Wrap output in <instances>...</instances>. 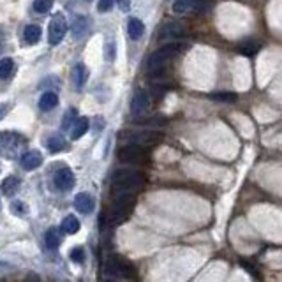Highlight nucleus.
<instances>
[{"label":"nucleus","mask_w":282,"mask_h":282,"mask_svg":"<svg viewBox=\"0 0 282 282\" xmlns=\"http://www.w3.org/2000/svg\"><path fill=\"white\" fill-rule=\"evenodd\" d=\"M113 193L116 196L120 194H134L143 187L145 176L132 170H119L113 175Z\"/></svg>","instance_id":"obj_1"},{"label":"nucleus","mask_w":282,"mask_h":282,"mask_svg":"<svg viewBox=\"0 0 282 282\" xmlns=\"http://www.w3.org/2000/svg\"><path fill=\"white\" fill-rule=\"evenodd\" d=\"M136 199L132 194H120L119 198L115 199V203H113V208L109 214H103L99 217V226L101 229L106 228V222H109V224H120V222H124L125 219L131 215V210L132 206H134Z\"/></svg>","instance_id":"obj_2"},{"label":"nucleus","mask_w":282,"mask_h":282,"mask_svg":"<svg viewBox=\"0 0 282 282\" xmlns=\"http://www.w3.org/2000/svg\"><path fill=\"white\" fill-rule=\"evenodd\" d=\"M187 48H189V46L183 44V42H170V44H164L162 48H159L157 52H154L150 55V58H148V70H150V73H160L175 55H178L180 52H185Z\"/></svg>","instance_id":"obj_3"},{"label":"nucleus","mask_w":282,"mask_h":282,"mask_svg":"<svg viewBox=\"0 0 282 282\" xmlns=\"http://www.w3.org/2000/svg\"><path fill=\"white\" fill-rule=\"evenodd\" d=\"M119 159L124 160V162H131V164H143L148 160V154H147V150H145V147L127 143L119 150Z\"/></svg>","instance_id":"obj_4"},{"label":"nucleus","mask_w":282,"mask_h":282,"mask_svg":"<svg viewBox=\"0 0 282 282\" xmlns=\"http://www.w3.org/2000/svg\"><path fill=\"white\" fill-rule=\"evenodd\" d=\"M65 32H67V21H65L64 14H55L50 21L48 27V41L52 46H57L62 42V39L65 37Z\"/></svg>","instance_id":"obj_5"},{"label":"nucleus","mask_w":282,"mask_h":282,"mask_svg":"<svg viewBox=\"0 0 282 282\" xmlns=\"http://www.w3.org/2000/svg\"><path fill=\"white\" fill-rule=\"evenodd\" d=\"M162 139V132L157 131H139L134 132V134H129L127 143L132 145H139V147H150V145H155Z\"/></svg>","instance_id":"obj_6"},{"label":"nucleus","mask_w":282,"mask_h":282,"mask_svg":"<svg viewBox=\"0 0 282 282\" xmlns=\"http://www.w3.org/2000/svg\"><path fill=\"white\" fill-rule=\"evenodd\" d=\"M148 109H150V101H148V96L147 92H143V90H138V92L134 93V97H132L131 101V113L132 116H136V119H141V116H147Z\"/></svg>","instance_id":"obj_7"},{"label":"nucleus","mask_w":282,"mask_h":282,"mask_svg":"<svg viewBox=\"0 0 282 282\" xmlns=\"http://www.w3.org/2000/svg\"><path fill=\"white\" fill-rule=\"evenodd\" d=\"M74 183H76V176H74V173L69 168H62V170H58L55 173V185L60 191H64V193L73 189Z\"/></svg>","instance_id":"obj_8"},{"label":"nucleus","mask_w":282,"mask_h":282,"mask_svg":"<svg viewBox=\"0 0 282 282\" xmlns=\"http://www.w3.org/2000/svg\"><path fill=\"white\" fill-rule=\"evenodd\" d=\"M104 272H106V275L111 277V279H120V277H129L131 268H129V266L125 263H122L120 260L113 257V260H109L108 263H106Z\"/></svg>","instance_id":"obj_9"},{"label":"nucleus","mask_w":282,"mask_h":282,"mask_svg":"<svg viewBox=\"0 0 282 282\" xmlns=\"http://www.w3.org/2000/svg\"><path fill=\"white\" fill-rule=\"evenodd\" d=\"M74 208L80 212V214L88 215V214H92L93 208H96V199H93V196L88 193H80L74 198Z\"/></svg>","instance_id":"obj_10"},{"label":"nucleus","mask_w":282,"mask_h":282,"mask_svg":"<svg viewBox=\"0 0 282 282\" xmlns=\"http://www.w3.org/2000/svg\"><path fill=\"white\" fill-rule=\"evenodd\" d=\"M42 164V155L41 152L37 150H30V152H25V154L21 155V166L25 168V170H35V168H39Z\"/></svg>","instance_id":"obj_11"},{"label":"nucleus","mask_w":282,"mask_h":282,"mask_svg":"<svg viewBox=\"0 0 282 282\" xmlns=\"http://www.w3.org/2000/svg\"><path fill=\"white\" fill-rule=\"evenodd\" d=\"M70 78H73L74 87H76L78 90H81V88H83V85L87 83V80H88V69H87V65L78 64L76 67L73 69V74H70Z\"/></svg>","instance_id":"obj_12"},{"label":"nucleus","mask_w":282,"mask_h":282,"mask_svg":"<svg viewBox=\"0 0 282 282\" xmlns=\"http://www.w3.org/2000/svg\"><path fill=\"white\" fill-rule=\"evenodd\" d=\"M182 30H183V27L180 25L178 21H168L166 25L160 29L159 39L160 41H162V39H175V37H178V35L182 34Z\"/></svg>","instance_id":"obj_13"},{"label":"nucleus","mask_w":282,"mask_h":282,"mask_svg":"<svg viewBox=\"0 0 282 282\" xmlns=\"http://www.w3.org/2000/svg\"><path fill=\"white\" fill-rule=\"evenodd\" d=\"M90 29V21L85 16H76L73 21V35L76 39H81L83 35H87Z\"/></svg>","instance_id":"obj_14"},{"label":"nucleus","mask_w":282,"mask_h":282,"mask_svg":"<svg viewBox=\"0 0 282 282\" xmlns=\"http://www.w3.org/2000/svg\"><path fill=\"white\" fill-rule=\"evenodd\" d=\"M19 185H21V182H19V178L16 176H7V178L2 180V194L4 196H14L19 191Z\"/></svg>","instance_id":"obj_15"},{"label":"nucleus","mask_w":282,"mask_h":282,"mask_svg":"<svg viewBox=\"0 0 282 282\" xmlns=\"http://www.w3.org/2000/svg\"><path fill=\"white\" fill-rule=\"evenodd\" d=\"M18 147V136L13 132H0V152H9Z\"/></svg>","instance_id":"obj_16"},{"label":"nucleus","mask_w":282,"mask_h":282,"mask_svg":"<svg viewBox=\"0 0 282 282\" xmlns=\"http://www.w3.org/2000/svg\"><path fill=\"white\" fill-rule=\"evenodd\" d=\"M88 127H90L88 119H76V122H74L73 127H70V138L80 139L83 134H87Z\"/></svg>","instance_id":"obj_17"},{"label":"nucleus","mask_w":282,"mask_h":282,"mask_svg":"<svg viewBox=\"0 0 282 282\" xmlns=\"http://www.w3.org/2000/svg\"><path fill=\"white\" fill-rule=\"evenodd\" d=\"M127 34L131 39H134V41H138L141 35L145 34V25L139 21L138 18H131L127 23Z\"/></svg>","instance_id":"obj_18"},{"label":"nucleus","mask_w":282,"mask_h":282,"mask_svg":"<svg viewBox=\"0 0 282 282\" xmlns=\"http://www.w3.org/2000/svg\"><path fill=\"white\" fill-rule=\"evenodd\" d=\"M44 242H46V247H48V249L55 250V249H58L62 244V234L58 233L57 228H50L44 234Z\"/></svg>","instance_id":"obj_19"},{"label":"nucleus","mask_w":282,"mask_h":282,"mask_svg":"<svg viewBox=\"0 0 282 282\" xmlns=\"http://www.w3.org/2000/svg\"><path fill=\"white\" fill-rule=\"evenodd\" d=\"M57 104H58V97L55 92H44L41 96V99H39V108H41L42 111H50V109H53Z\"/></svg>","instance_id":"obj_20"},{"label":"nucleus","mask_w":282,"mask_h":282,"mask_svg":"<svg viewBox=\"0 0 282 282\" xmlns=\"http://www.w3.org/2000/svg\"><path fill=\"white\" fill-rule=\"evenodd\" d=\"M41 35H42V30L39 25H27L25 32H23V37H25V41L29 42V44H35V42L41 39Z\"/></svg>","instance_id":"obj_21"},{"label":"nucleus","mask_w":282,"mask_h":282,"mask_svg":"<svg viewBox=\"0 0 282 282\" xmlns=\"http://www.w3.org/2000/svg\"><path fill=\"white\" fill-rule=\"evenodd\" d=\"M14 73V62L11 57L0 58V80H7Z\"/></svg>","instance_id":"obj_22"},{"label":"nucleus","mask_w":282,"mask_h":282,"mask_svg":"<svg viewBox=\"0 0 282 282\" xmlns=\"http://www.w3.org/2000/svg\"><path fill=\"white\" fill-rule=\"evenodd\" d=\"M48 150L53 152V154H58V152L65 150V139L62 138L60 134L50 136V139H48Z\"/></svg>","instance_id":"obj_23"},{"label":"nucleus","mask_w":282,"mask_h":282,"mask_svg":"<svg viewBox=\"0 0 282 282\" xmlns=\"http://www.w3.org/2000/svg\"><path fill=\"white\" fill-rule=\"evenodd\" d=\"M62 229L69 234H76L78 231H80V221H78V217H74V215L65 217L64 222H62Z\"/></svg>","instance_id":"obj_24"},{"label":"nucleus","mask_w":282,"mask_h":282,"mask_svg":"<svg viewBox=\"0 0 282 282\" xmlns=\"http://www.w3.org/2000/svg\"><path fill=\"white\" fill-rule=\"evenodd\" d=\"M212 7V0H191V9L193 13H206Z\"/></svg>","instance_id":"obj_25"},{"label":"nucleus","mask_w":282,"mask_h":282,"mask_svg":"<svg viewBox=\"0 0 282 282\" xmlns=\"http://www.w3.org/2000/svg\"><path fill=\"white\" fill-rule=\"evenodd\" d=\"M76 119H78V111L74 108H70L65 111V116H64V120H62V129L64 131H70V127H73V124L76 122Z\"/></svg>","instance_id":"obj_26"},{"label":"nucleus","mask_w":282,"mask_h":282,"mask_svg":"<svg viewBox=\"0 0 282 282\" xmlns=\"http://www.w3.org/2000/svg\"><path fill=\"white\" fill-rule=\"evenodd\" d=\"M32 7H34L35 13L44 14V13H48V11L53 7V0H34Z\"/></svg>","instance_id":"obj_27"},{"label":"nucleus","mask_w":282,"mask_h":282,"mask_svg":"<svg viewBox=\"0 0 282 282\" xmlns=\"http://www.w3.org/2000/svg\"><path fill=\"white\" fill-rule=\"evenodd\" d=\"M212 99L214 101H219V103H234L238 99L237 93L233 92H219V93H212Z\"/></svg>","instance_id":"obj_28"},{"label":"nucleus","mask_w":282,"mask_h":282,"mask_svg":"<svg viewBox=\"0 0 282 282\" xmlns=\"http://www.w3.org/2000/svg\"><path fill=\"white\" fill-rule=\"evenodd\" d=\"M260 42H256V41H249V42H244V44L240 46V53H244V55H256L257 52H260Z\"/></svg>","instance_id":"obj_29"},{"label":"nucleus","mask_w":282,"mask_h":282,"mask_svg":"<svg viewBox=\"0 0 282 282\" xmlns=\"http://www.w3.org/2000/svg\"><path fill=\"white\" fill-rule=\"evenodd\" d=\"M69 257H70V261H73V263L81 265V263H83V260H85V250H83V247H74V249H70Z\"/></svg>","instance_id":"obj_30"},{"label":"nucleus","mask_w":282,"mask_h":282,"mask_svg":"<svg viewBox=\"0 0 282 282\" xmlns=\"http://www.w3.org/2000/svg\"><path fill=\"white\" fill-rule=\"evenodd\" d=\"M191 9V0H176L173 4V11L178 14H183Z\"/></svg>","instance_id":"obj_31"},{"label":"nucleus","mask_w":282,"mask_h":282,"mask_svg":"<svg viewBox=\"0 0 282 282\" xmlns=\"http://www.w3.org/2000/svg\"><path fill=\"white\" fill-rule=\"evenodd\" d=\"M11 212H13L14 215H18V217H23V215L27 214V206L23 205L21 201H18L16 199V201L11 203Z\"/></svg>","instance_id":"obj_32"},{"label":"nucleus","mask_w":282,"mask_h":282,"mask_svg":"<svg viewBox=\"0 0 282 282\" xmlns=\"http://www.w3.org/2000/svg\"><path fill=\"white\" fill-rule=\"evenodd\" d=\"M113 4H115V0H99V4H97V9H99L101 13H106V11L111 9Z\"/></svg>","instance_id":"obj_33"},{"label":"nucleus","mask_w":282,"mask_h":282,"mask_svg":"<svg viewBox=\"0 0 282 282\" xmlns=\"http://www.w3.org/2000/svg\"><path fill=\"white\" fill-rule=\"evenodd\" d=\"M115 55H116L115 44H113V42H108V52H106V58H108V60H113V58H115Z\"/></svg>","instance_id":"obj_34"},{"label":"nucleus","mask_w":282,"mask_h":282,"mask_svg":"<svg viewBox=\"0 0 282 282\" xmlns=\"http://www.w3.org/2000/svg\"><path fill=\"white\" fill-rule=\"evenodd\" d=\"M116 4L122 11H129V7H131V0H116Z\"/></svg>","instance_id":"obj_35"},{"label":"nucleus","mask_w":282,"mask_h":282,"mask_svg":"<svg viewBox=\"0 0 282 282\" xmlns=\"http://www.w3.org/2000/svg\"><path fill=\"white\" fill-rule=\"evenodd\" d=\"M7 109H9V106H7V104H0V120H2L4 116H6Z\"/></svg>","instance_id":"obj_36"},{"label":"nucleus","mask_w":282,"mask_h":282,"mask_svg":"<svg viewBox=\"0 0 282 282\" xmlns=\"http://www.w3.org/2000/svg\"><path fill=\"white\" fill-rule=\"evenodd\" d=\"M0 46H2V44H0Z\"/></svg>","instance_id":"obj_37"}]
</instances>
